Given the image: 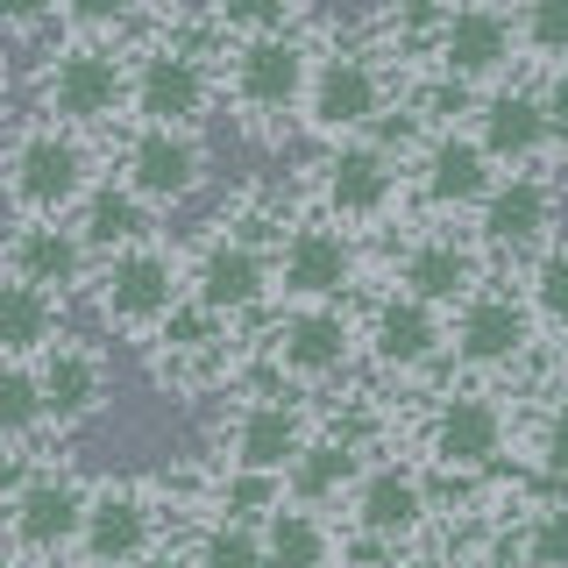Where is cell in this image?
<instances>
[{
  "instance_id": "6da1fadb",
  "label": "cell",
  "mask_w": 568,
  "mask_h": 568,
  "mask_svg": "<svg viewBox=\"0 0 568 568\" xmlns=\"http://www.w3.org/2000/svg\"><path fill=\"white\" fill-rule=\"evenodd\" d=\"M519 398L505 384H476V377H440L419 390V419H413V462L434 484H469L484 490L490 476H505V462L519 455Z\"/></svg>"
},
{
  "instance_id": "7a4b0ae2",
  "label": "cell",
  "mask_w": 568,
  "mask_h": 568,
  "mask_svg": "<svg viewBox=\"0 0 568 568\" xmlns=\"http://www.w3.org/2000/svg\"><path fill=\"white\" fill-rule=\"evenodd\" d=\"M405 93H413V79L369 43V29H327V36H313V85H306L298 129L320 150H334V142L377 135L405 106Z\"/></svg>"
},
{
  "instance_id": "3957f363",
  "label": "cell",
  "mask_w": 568,
  "mask_h": 568,
  "mask_svg": "<svg viewBox=\"0 0 568 568\" xmlns=\"http://www.w3.org/2000/svg\"><path fill=\"white\" fill-rule=\"evenodd\" d=\"M221 106V43L192 22L142 29L129 43V121L150 129H206Z\"/></svg>"
},
{
  "instance_id": "277c9868",
  "label": "cell",
  "mask_w": 568,
  "mask_h": 568,
  "mask_svg": "<svg viewBox=\"0 0 568 568\" xmlns=\"http://www.w3.org/2000/svg\"><path fill=\"white\" fill-rule=\"evenodd\" d=\"M100 185L93 135H71L58 121H14L0 142V200L14 221H71Z\"/></svg>"
},
{
  "instance_id": "5b68a950",
  "label": "cell",
  "mask_w": 568,
  "mask_h": 568,
  "mask_svg": "<svg viewBox=\"0 0 568 568\" xmlns=\"http://www.w3.org/2000/svg\"><path fill=\"white\" fill-rule=\"evenodd\" d=\"M29 100H36V121H58L71 135H121L129 129V43L58 36L36 58Z\"/></svg>"
},
{
  "instance_id": "8992f818",
  "label": "cell",
  "mask_w": 568,
  "mask_h": 568,
  "mask_svg": "<svg viewBox=\"0 0 568 568\" xmlns=\"http://www.w3.org/2000/svg\"><path fill=\"white\" fill-rule=\"evenodd\" d=\"M306 206L320 221L348 227V235H377V227H405V206H413V156L384 150L377 135L334 142L306 164Z\"/></svg>"
},
{
  "instance_id": "52a82bcc",
  "label": "cell",
  "mask_w": 568,
  "mask_h": 568,
  "mask_svg": "<svg viewBox=\"0 0 568 568\" xmlns=\"http://www.w3.org/2000/svg\"><path fill=\"white\" fill-rule=\"evenodd\" d=\"M306 85H313V36L306 29L221 50V114H235V129L256 142H284V129H298Z\"/></svg>"
},
{
  "instance_id": "ba28073f",
  "label": "cell",
  "mask_w": 568,
  "mask_h": 568,
  "mask_svg": "<svg viewBox=\"0 0 568 568\" xmlns=\"http://www.w3.org/2000/svg\"><path fill=\"white\" fill-rule=\"evenodd\" d=\"M363 363V320L355 306H277L256 327V377H271L298 398L348 384Z\"/></svg>"
},
{
  "instance_id": "9c48e42d",
  "label": "cell",
  "mask_w": 568,
  "mask_h": 568,
  "mask_svg": "<svg viewBox=\"0 0 568 568\" xmlns=\"http://www.w3.org/2000/svg\"><path fill=\"white\" fill-rule=\"evenodd\" d=\"M93 313L106 334H121V342H156V334L171 327L178 313L192 306V271H185V248H171L164 235L156 242H135L121 248V256H100L93 271Z\"/></svg>"
},
{
  "instance_id": "30bf717a",
  "label": "cell",
  "mask_w": 568,
  "mask_h": 568,
  "mask_svg": "<svg viewBox=\"0 0 568 568\" xmlns=\"http://www.w3.org/2000/svg\"><path fill=\"white\" fill-rule=\"evenodd\" d=\"M142 363H150V377L185 405L235 398V390L256 377V334L235 327V320H221V313H206V306H185L156 342H142Z\"/></svg>"
},
{
  "instance_id": "8fae6325",
  "label": "cell",
  "mask_w": 568,
  "mask_h": 568,
  "mask_svg": "<svg viewBox=\"0 0 568 568\" xmlns=\"http://www.w3.org/2000/svg\"><path fill=\"white\" fill-rule=\"evenodd\" d=\"M434 519H440L434 476H426L405 448H377V455H369V469L355 476V490L342 505L348 547H363V555H377V561L405 555V547H419V540H434Z\"/></svg>"
},
{
  "instance_id": "7c38bea8",
  "label": "cell",
  "mask_w": 568,
  "mask_h": 568,
  "mask_svg": "<svg viewBox=\"0 0 568 568\" xmlns=\"http://www.w3.org/2000/svg\"><path fill=\"white\" fill-rule=\"evenodd\" d=\"M540 355V320H532L519 277L490 271L469 298L448 313V377L505 384Z\"/></svg>"
},
{
  "instance_id": "4fadbf2b",
  "label": "cell",
  "mask_w": 568,
  "mask_h": 568,
  "mask_svg": "<svg viewBox=\"0 0 568 568\" xmlns=\"http://www.w3.org/2000/svg\"><path fill=\"white\" fill-rule=\"evenodd\" d=\"M85 505H93V484H85L71 462L43 455L0 490V547L8 555H29L43 568H71L85 532Z\"/></svg>"
},
{
  "instance_id": "5bb4252c",
  "label": "cell",
  "mask_w": 568,
  "mask_h": 568,
  "mask_svg": "<svg viewBox=\"0 0 568 568\" xmlns=\"http://www.w3.org/2000/svg\"><path fill=\"white\" fill-rule=\"evenodd\" d=\"M320 405L284 390L271 377H248L235 398H227V419L213 434V469H235V476H277L298 462V448L313 440Z\"/></svg>"
},
{
  "instance_id": "9a60e30c",
  "label": "cell",
  "mask_w": 568,
  "mask_h": 568,
  "mask_svg": "<svg viewBox=\"0 0 568 568\" xmlns=\"http://www.w3.org/2000/svg\"><path fill=\"white\" fill-rule=\"evenodd\" d=\"M519 64L526 58H519V22H511V0H455L419 79L440 85V93H455V100H484L490 85L519 79Z\"/></svg>"
},
{
  "instance_id": "2e32d148",
  "label": "cell",
  "mask_w": 568,
  "mask_h": 568,
  "mask_svg": "<svg viewBox=\"0 0 568 568\" xmlns=\"http://www.w3.org/2000/svg\"><path fill=\"white\" fill-rule=\"evenodd\" d=\"M178 540L171 497L164 484H142V476H100L93 505H85V532L71 568H142L150 555H164Z\"/></svg>"
},
{
  "instance_id": "e0dca14e",
  "label": "cell",
  "mask_w": 568,
  "mask_h": 568,
  "mask_svg": "<svg viewBox=\"0 0 568 568\" xmlns=\"http://www.w3.org/2000/svg\"><path fill=\"white\" fill-rule=\"evenodd\" d=\"M490 277V256L476 248V235L462 221H405L398 242L384 256V284L434 313H455L476 284Z\"/></svg>"
},
{
  "instance_id": "ac0fdd59",
  "label": "cell",
  "mask_w": 568,
  "mask_h": 568,
  "mask_svg": "<svg viewBox=\"0 0 568 568\" xmlns=\"http://www.w3.org/2000/svg\"><path fill=\"white\" fill-rule=\"evenodd\" d=\"M355 320H363V363L377 369L384 384H440L448 377V313L419 306V298L390 292V284H377V292L355 306Z\"/></svg>"
},
{
  "instance_id": "d6986e66",
  "label": "cell",
  "mask_w": 568,
  "mask_h": 568,
  "mask_svg": "<svg viewBox=\"0 0 568 568\" xmlns=\"http://www.w3.org/2000/svg\"><path fill=\"white\" fill-rule=\"evenodd\" d=\"M469 235L490 256V271L519 277L532 256H547V248L561 242V185L547 171H505L497 192L476 206Z\"/></svg>"
},
{
  "instance_id": "ffe728a7",
  "label": "cell",
  "mask_w": 568,
  "mask_h": 568,
  "mask_svg": "<svg viewBox=\"0 0 568 568\" xmlns=\"http://www.w3.org/2000/svg\"><path fill=\"white\" fill-rule=\"evenodd\" d=\"M114 178L150 213H171V206H185V200L206 192L213 142H206V129H150V121H129V129L114 135Z\"/></svg>"
},
{
  "instance_id": "44dd1931",
  "label": "cell",
  "mask_w": 568,
  "mask_h": 568,
  "mask_svg": "<svg viewBox=\"0 0 568 568\" xmlns=\"http://www.w3.org/2000/svg\"><path fill=\"white\" fill-rule=\"evenodd\" d=\"M271 271H277V306H355L363 298V242L348 227L306 213L277 242Z\"/></svg>"
},
{
  "instance_id": "7402d4cb",
  "label": "cell",
  "mask_w": 568,
  "mask_h": 568,
  "mask_svg": "<svg viewBox=\"0 0 568 568\" xmlns=\"http://www.w3.org/2000/svg\"><path fill=\"white\" fill-rule=\"evenodd\" d=\"M185 271H192V306L235 320V327H263L277 313V271H271V248H256V242L206 227L185 248Z\"/></svg>"
},
{
  "instance_id": "603a6c76",
  "label": "cell",
  "mask_w": 568,
  "mask_h": 568,
  "mask_svg": "<svg viewBox=\"0 0 568 568\" xmlns=\"http://www.w3.org/2000/svg\"><path fill=\"white\" fill-rule=\"evenodd\" d=\"M497 171L484 156V142H476L462 121H440L434 135L413 150V206L426 213V221H476V206L497 192Z\"/></svg>"
},
{
  "instance_id": "cb8c5ba5",
  "label": "cell",
  "mask_w": 568,
  "mask_h": 568,
  "mask_svg": "<svg viewBox=\"0 0 568 568\" xmlns=\"http://www.w3.org/2000/svg\"><path fill=\"white\" fill-rule=\"evenodd\" d=\"M462 129L484 142V156H490L497 171H547V164H561V156H555V121H547L540 79H505V85H490L484 100H469Z\"/></svg>"
},
{
  "instance_id": "d4e9b609",
  "label": "cell",
  "mask_w": 568,
  "mask_h": 568,
  "mask_svg": "<svg viewBox=\"0 0 568 568\" xmlns=\"http://www.w3.org/2000/svg\"><path fill=\"white\" fill-rule=\"evenodd\" d=\"M369 455H377V419L369 413L320 419L313 440L298 448V462L284 469V497H292V505H313V511H342L355 476L369 469Z\"/></svg>"
},
{
  "instance_id": "484cf974",
  "label": "cell",
  "mask_w": 568,
  "mask_h": 568,
  "mask_svg": "<svg viewBox=\"0 0 568 568\" xmlns=\"http://www.w3.org/2000/svg\"><path fill=\"white\" fill-rule=\"evenodd\" d=\"M0 271L36 284V292H50V298H71V292H93L100 256L85 248V235L71 221H8V235H0Z\"/></svg>"
},
{
  "instance_id": "4316f807",
  "label": "cell",
  "mask_w": 568,
  "mask_h": 568,
  "mask_svg": "<svg viewBox=\"0 0 568 568\" xmlns=\"http://www.w3.org/2000/svg\"><path fill=\"white\" fill-rule=\"evenodd\" d=\"M36 384H43L50 426H58V434H79V426H93L106 413V398H114V363H106L100 342L64 334V342H50L36 355Z\"/></svg>"
},
{
  "instance_id": "83f0119b",
  "label": "cell",
  "mask_w": 568,
  "mask_h": 568,
  "mask_svg": "<svg viewBox=\"0 0 568 568\" xmlns=\"http://www.w3.org/2000/svg\"><path fill=\"white\" fill-rule=\"evenodd\" d=\"M256 532H263V561L271 568H348V532L334 511H313V505L284 497Z\"/></svg>"
},
{
  "instance_id": "f1b7e54d",
  "label": "cell",
  "mask_w": 568,
  "mask_h": 568,
  "mask_svg": "<svg viewBox=\"0 0 568 568\" xmlns=\"http://www.w3.org/2000/svg\"><path fill=\"white\" fill-rule=\"evenodd\" d=\"M50 342H64V298L0 271V363H36Z\"/></svg>"
},
{
  "instance_id": "f546056e",
  "label": "cell",
  "mask_w": 568,
  "mask_h": 568,
  "mask_svg": "<svg viewBox=\"0 0 568 568\" xmlns=\"http://www.w3.org/2000/svg\"><path fill=\"white\" fill-rule=\"evenodd\" d=\"M448 8L455 0H377V14H369L363 29L405 79H419L426 58H434V36H440V22H448Z\"/></svg>"
},
{
  "instance_id": "4dcf8cb0",
  "label": "cell",
  "mask_w": 568,
  "mask_h": 568,
  "mask_svg": "<svg viewBox=\"0 0 568 568\" xmlns=\"http://www.w3.org/2000/svg\"><path fill=\"white\" fill-rule=\"evenodd\" d=\"M71 227L85 235V248H93V256H121V248H135V242H156V213L142 206L135 192L121 185V178H100L93 200L71 213Z\"/></svg>"
},
{
  "instance_id": "1f68e13d",
  "label": "cell",
  "mask_w": 568,
  "mask_h": 568,
  "mask_svg": "<svg viewBox=\"0 0 568 568\" xmlns=\"http://www.w3.org/2000/svg\"><path fill=\"white\" fill-rule=\"evenodd\" d=\"M306 14H313V0H200L192 29L227 50V43H256V36H298Z\"/></svg>"
},
{
  "instance_id": "d6a6232c",
  "label": "cell",
  "mask_w": 568,
  "mask_h": 568,
  "mask_svg": "<svg viewBox=\"0 0 568 568\" xmlns=\"http://www.w3.org/2000/svg\"><path fill=\"white\" fill-rule=\"evenodd\" d=\"M50 440L58 426H50L36 363H0V455H43Z\"/></svg>"
},
{
  "instance_id": "836d02e7",
  "label": "cell",
  "mask_w": 568,
  "mask_h": 568,
  "mask_svg": "<svg viewBox=\"0 0 568 568\" xmlns=\"http://www.w3.org/2000/svg\"><path fill=\"white\" fill-rule=\"evenodd\" d=\"M178 540H185L192 568H271L263 561V532L242 526V519H206V511H192V519H178Z\"/></svg>"
},
{
  "instance_id": "e575fe53",
  "label": "cell",
  "mask_w": 568,
  "mask_h": 568,
  "mask_svg": "<svg viewBox=\"0 0 568 568\" xmlns=\"http://www.w3.org/2000/svg\"><path fill=\"white\" fill-rule=\"evenodd\" d=\"M511 22H519V58L540 79L568 71V0H511Z\"/></svg>"
},
{
  "instance_id": "d590c367",
  "label": "cell",
  "mask_w": 568,
  "mask_h": 568,
  "mask_svg": "<svg viewBox=\"0 0 568 568\" xmlns=\"http://www.w3.org/2000/svg\"><path fill=\"white\" fill-rule=\"evenodd\" d=\"M519 455H526L532 490H568V398L532 413V426L519 434Z\"/></svg>"
},
{
  "instance_id": "8d00e7d4",
  "label": "cell",
  "mask_w": 568,
  "mask_h": 568,
  "mask_svg": "<svg viewBox=\"0 0 568 568\" xmlns=\"http://www.w3.org/2000/svg\"><path fill=\"white\" fill-rule=\"evenodd\" d=\"M519 292H526L532 320H540V334H561V342H568V235L547 248V256L526 263V271H519Z\"/></svg>"
},
{
  "instance_id": "74e56055",
  "label": "cell",
  "mask_w": 568,
  "mask_h": 568,
  "mask_svg": "<svg viewBox=\"0 0 568 568\" xmlns=\"http://www.w3.org/2000/svg\"><path fill=\"white\" fill-rule=\"evenodd\" d=\"M150 22V0H64L58 36H93V43H129Z\"/></svg>"
},
{
  "instance_id": "f35d334b",
  "label": "cell",
  "mask_w": 568,
  "mask_h": 568,
  "mask_svg": "<svg viewBox=\"0 0 568 568\" xmlns=\"http://www.w3.org/2000/svg\"><path fill=\"white\" fill-rule=\"evenodd\" d=\"M64 0H0V43H43Z\"/></svg>"
},
{
  "instance_id": "ab89813d",
  "label": "cell",
  "mask_w": 568,
  "mask_h": 568,
  "mask_svg": "<svg viewBox=\"0 0 568 568\" xmlns=\"http://www.w3.org/2000/svg\"><path fill=\"white\" fill-rule=\"evenodd\" d=\"M390 568H462V555H455V547L419 540V547H405V555H390Z\"/></svg>"
},
{
  "instance_id": "60d3db41",
  "label": "cell",
  "mask_w": 568,
  "mask_h": 568,
  "mask_svg": "<svg viewBox=\"0 0 568 568\" xmlns=\"http://www.w3.org/2000/svg\"><path fill=\"white\" fill-rule=\"evenodd\" d=\"M200 0H150V29H171V22H192Z\"/></svg>"
},
{
  "instance_id": "b9f144b4",
  "label": "cell",
  "mask_w": 568,
  "mask_h": 568,
  "mask_svg": "<svg viewBox=\"0 0 568 568\" xmlns=\"http://www.w3.org/2000/svg\"><path fill=\"white\" fill-rule=\"evenodd\" d=\"M142 568H192V555H185V540H171L164 555H150V561H142Z\"/></svg>"
},
{
  "instance_id": "7bdbcfd3",
  "label": "cell",
  "mask_w": 568,
  "mask_h": 568,
  "mask_svg": "<svg viewBox=\"0 0 568 568\" xmlns=\"http://www.w3.org/2000/svg\"><path fill=\"white\" fill-rule=\"evenodd\" d=\"M555 384H561V390H555V398H568V342H561V363H555Z\"/></svg>"
},
{
  "instance_id": "ee69618b",
  "label": "cell",
  "mask_w": 568,
  "mask_h": 568,
  "mask_svg": "<svg viewBox=\"0 0 568 568\" xmlns=\"http://www.w3.org/2000/svg\"><path fill=\"white\" fill-rule=\"evenodd\" d=\"M0 568H43V561H29V555H8V547H0Z\"/></svg>"
},
{
  "instance_id": "f6af8a7d",
  "label": "cell",
  "mask_w": 568,
  "mask_h": 568,
  "mask_svg": "<svg viewBox=\"0 0 568 568\" xmlns=\"http://www.w3.org/2000/svg\"><path fill=\"white\" fill-rule=\"evenodd\" d=\"M348 568H390V561H377V555H355V561H348Z\"/></svg>"
}]
</instances>
